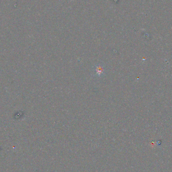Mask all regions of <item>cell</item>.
<instances>
[{
	"label": "cell",
	"mask_w": 172,
	"mask_h": 172,
	"mask_svg": "<svg viewBox=\"0 0 172 172\" xmlns=\"http://www.w3.org/2000/svg\"><path fill=\"white\" fill-rule=\"evenodd\" d=\"M105 70L103 66L100 64H98V66H95V69L94 70V74L95 77H100L102 76L103 74H104Z\"/></svg>",
	"instance_id": "6da1fadb"
}]
</instances>
